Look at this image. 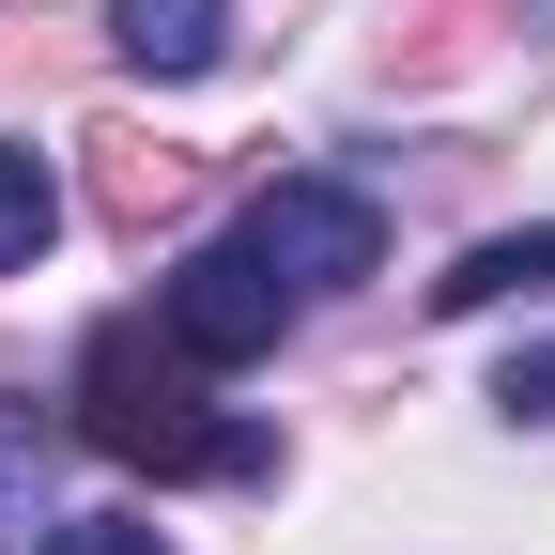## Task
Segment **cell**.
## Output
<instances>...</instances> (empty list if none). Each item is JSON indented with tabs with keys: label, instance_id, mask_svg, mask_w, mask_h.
Returning a JSON list of instances; mask_svg holds the SVG:
<instances>
[{
	"label": "cell",
	"instance_id": "obj_1",
	"mask_svg": "<svg viewBox=\"0 0 555 555\" xmlns=\"http://www.w3.org/2000/svg\"><path fill=\"white\" fill-rule=\"evenodd\" d=\"M201 386H217V371H201L170 324H93L78 433L108 463H139V478H278V433H262V416H217Z\"/></svg>",
	"mask_w": 555,
	"mask_h": 555
},
{
	"label": "cell",
	"instance_id": "obj_2",
	"mask_svg": "<svg viewBox=\"0 0 555 555\" xmlns=\"http://www.w3.org/2000/svg\"><path fill=\"white\" fill-rule=\"evenodd\" d=\"M232 247L278 278V294H339V278L386 262V217H371V185H262Z\"/></svg>",
	"mask_w": 555,
	"mask_h": 555
},
{
	"label": "cell",
	"instance_id": "obj_3",
	"mask_svg": "<svg viewBox=\"0 0 555 555\" xmlns=\"http://www.w3.org/2000/svg\"><path fill=\"white\" fill-rule=\"evenodd\" d=\"M155 324L185 339L201 371H247V356H278V324H294V294H278V278H262L247 247H201V262H170Z\"/></svg>",
	"mask_w": 555,
	"mask_h": 555
},
{
	"label": "cell",
	"instance_id": "obj_4",
	"mask_svg": "<svg viewBox=\"0 0 555 555\" xmlns=\"http://www.w3.org/2000/svg\"><path fill=\"white\" fill-rule=\"evenodd\" d=\"M108 47L139 78H217L232 62V0H108Z\"/></svg>",
	"mask_w": 555,
	"mask_h": 555
},
{
	"label": "cell",
	"instance_id": "obj_5",
	"mask_svg": "<svg viewBox=\"0 0 555 555\" xmlns=\"http://www.w3.org/2000/svg\"><path fill=\"white\" fill-rule=\"evenodd\" d=\"M185 201H201V170L170 155V139H139V124L93 139V217L108 232H155V217H185Z\"/></svg>",
	"mask_w": 555,
	"mask_h": 555
},
{
	"label": "cell",
	"instance_id": "obj_6",
	"mask_svg": "<svg viewBox=\"0 0 555 555\" xmlns=\"http://www.w3.org/2000/svg\"><path fill=\"white\" fill-rule=\"evenodd\" d=\"M509 294H555V217H540V232H478V247L433 278L448 324H463V309H509Z\"/></svg>",
	"mask_w": 555,
	"mask_h": 555
},
{
	"label": "cell",
	"instance_id": "obj_7",
	"mask_svg": "<svg viewBox=\"0 0 555 555\" xmlns=\"http://www.w3.org/2000/svg\"><path fill=\"white\" fill-rule=\"evenodd\" d=\"M62 232V185H47V155L31 139H0V278H31V247Z\"/></svg>",
	"mask_w": 555,
	"mask_h": 555
},
{
	"label": "cell",
	"instance_id": "obj_8",
	"mask_svg": "<svg viewBox=\"0 0 555 555\" xmlns=\"http://www.w3.org/2000/svg\"><path fill=\"white\" fill-rule=\"evenodd\" d=\"M31 555H170V540L139 525V509H78V525H47Z\"/></svg>",
	"mask_w": 555,
	"mask_h": 555
},
{
	"label": "cell",
	"instance_id": "obj_9",
	"mask_svg": "<svg viewBox=\"0 0 555 555\" xmlns=\"http://www.w3.org/2000/svg\"><path fill=\"white\" fill-rule=\"evenodd\" d=\"M31 478H47V433L0 416V540H31Z\"/></svg>",
	"mask_w": 555,
	"mask_h": 555
},
{
	"label": "cell",
	"instance_id": "obj_10",
	"mask_svg": "<svg viewBox=\"0 0 555 555\" xmlns=\"http://www.w3.org/2000/svg\"><path fill=\"white\" fill-rule=\"evenodd\" d=\"M509 416H540V433H555V339H540V356H509V386H494Z\"/></svg>",
	"mask_w": 555,
	"mask_h": 555
}]
</instances>
